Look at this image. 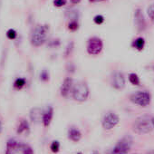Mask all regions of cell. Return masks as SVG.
<instances>
[{
	"instance_id": "d4e9b609",
	"label": "cell",
	"mask_w": 154,
	"mask_h": 154,
	"mask_svg": "<svg viewBox=\"0 0 154 154\" xmlns=\"http://www.w3.org/2000/svg\"><path fill=\"white\" fill-rule=\"evenodd\" d=\"M67 0H54V5L57 8H61L63 7L64 5H66Z\"/></svg>"
},
{
	"instance_id": "6da1fadb",
	"label": "cell",
	"mask_w": 154,
	"mask_h": 154,
	"mask_svg": "<svg viewBox=\"0 0 154 154\" xmlns=\"http://www.w3.org/2000/svg\"><path fill=\"white\" fill-rule=\"evenodd\" d=\"M153 129L151 118L149 115H141L138 117L132 123V131L137 134H147Z\"/></svg>"
},
{
	"instance_id": "e575fe53",
	"label": "cell",
	"mask_w": 154,
	"mask_h": 154,
	"mask_svg": "<svg viewBox=\"0 0 154 154\" xmlns=\"http://www.w3.org/2000/svg\"><path fill=\"white\" fill-rule=\"evenodd\" d=\"M151 69H152V70L154 71V66H151Z\"/></svg>"
},
{
	"instance_id": "7402d4cb",
	"label": "cell",
	"mask_w": 154,
	"mask_h": 154,
	"mask_svg": "<svg viewBox=\"0 0 154 154\" xmlns=\"http://www.w3.org/2000/svg\"><path fill=\"white\" fill-rule=\"evenodd\" d=\"M50 149H51V150H52L54 153H57V152L59 151V149H60V143H59V141L54 140V141L51 143Z\"/></svg>"
},
{
	"instance_id": "f546056e",
	"label": "cell",
	"mask_w": 154,
	"mask_h": 154,
	"mask_svg": "<svg viewBox=\"0 0 154 154\" xmlns=\"http://www.w3.org/2000/svg\"><path fill=\"white\" fill-rule=\"evenodd\" d=\"M80 1H81V0H72V2L73 4H78V3H80Z\"/></svg>"
},
{
	"instance_id": "1f68e13d",
	"label": "cell",
	"mask_w": 154,
	"mask_h": 154,
	"mask_svg": "<svg viewBox=\"0 0 154 154\" xmlns=\"http://www.w3.org/2000/svg\"><path fill=\"white\" fill-rule=\"evenodd\" d=\"M151 122H152V125H153V128H154V117L151 118Z\"/></svg>"
},
{
	"instance_id": "836d02e7",
	"label": "cell",
	"mask_w": 154,
	"mask_h": 154,
	"mask_svg": "<svg viewBox=\"0 0 154 154\" xmlns=\"http://www.w3.org/2000/svg\"><path fill=\"white\" fill-rule=\"evenodd\" d=\"M92 154H99V152H98L97 150H94V152H93Z\"/></svg>"
},
{
	"instance_id": "cb8c5ba5",
	"label": "cell",
	"mask_w": 154,
	"mask_h": 154,
	"mask_svg": "<svg viewBox=\"0 0 154 154\" xmlns=\"http://www.w3.org/2000/svg\"><path fill=\"white\" fill-rule=\"evenodd\" d=\"M17 34L16 30H14V29H9V30L7 32V36H8V38L11 39V40L15 39V38L17 37Z\"/></svg>"
},
{
	"instance_id": "7c38bea8",
	"label": "cell",
	"mask_w": 154,
	"mask_h": 154,
	"mask_svg": "<svg viewBox=\"0 0 154 154\" xmlns=\"http://www.w3.org/2000/svg\"><path fill=\"white\" fill-rule=\"evenodd\" d=\"M21 144L15 139H9L7 143L6 154H15L18 149H20Z\"/></svg>"
},
{
	"instance_id": "d6986e66",
	"label": "cell",
	"mask_w": 154,
	"mask_h": 154,
	"mask_svg": "<svg viewBox=\"0 0 154 154\" xmlns=\"http://www.w3.org/2000/svg\"><path fill=\"white\" fill-rule=\"evenodd\" d=\"M25 85H26V80H25L24 78H17V79L15 81V84H14V86H15V88H17V89H21V88H23Z\"/></svg>"
},
{
	"instance_id": "8992f818",
	"label": "cell",
	"mask_w": 154,
	"mask_h": 154,
	"mask_svg": "<svg viewBox=\"0 0 154 154\" xmlns=\"http://www.w3.org/2000/svg\"><path fill=\"white\" fill-rule=\"evenodd\" d=\"M103 48V43L101 38L94 36L91 37L87 42V52L91 55L99 54Z\"/></svg>"
},
{
	"instance_id": "9c48e42d",
	"label": "cell",
	"mask_w": 154,
	"mask_h": 154,
	"mask_svg": "<svg viewBox=\"0 0 154 154\" xmlns=\"http://www.w3.org/2000/svg\"><path fill=\"white\" fill-rule=\"evenodd\" d=\"M134 19H135V25L137 27V30L139 32H142L146 29V22L144 19V16L142 14V11L138 8L135 10L134 14Z\"/></svg>"
},
{
	"instance_id": "e0dca14e",
	"label": "cell",
	"mask_w": 154,
	"mask_h": 154,
	"mask_svg": "<svg viewBox=\"0 0 154 154\" xmlns=\"http://www.w3.org/2000/svg\"><path fill=\"white\" fill-rule=\"evenodd\" d=\"M129 81L130 83L132 85H140V78H139V76L137 73L135 72H131L129 74Z\"/></svg>"
},
{
	"instance_id": "4316f807",
	"label": "cell",
	"mask_w": 154,
	"mask_h": 154,
	"mask_svg": "<svg viewBox=\"0 0 154 154\" xmlns=\"http://www.w3.org/2000/svg\"><path fill=\"white\" fill-rule=\"evenodd\" d=\"M40 78H41V80H43V81H47V80L49 79V73H48V72H47L46 70H44V71L41 72V74H40Z\"/></svg>"
},
{
	"instance_id": "f1b7e54d",
	"label": "cell",
	"mask_w": 154,
	"mask_h": 154,
	"mask_svg": "<svg viewBox=\"0 0 154 154\" xmlns=\"http://www.w3.org/2000/svg\"><path fill=\"white\" fill-rule=\"evenodd\" d=\"M92 3H96V2H102V1H105V0H89Z\"/></svg>"
},
{
	"instance_id": "d6a6232c",
	"label": "cell",
	"mask_w": 154,
	"mask_h": 154,
	"mask_svg": "<svg viewBox=\"0 0 154 154\" xmlns=\"http://www.w3.org/2000/svg\"><path fill=\"white\" fill-rule=\"evenodd\" d=\"M146 154H154V151H153V150H151V151H149V152H147Z\"/></svg>"
},
{
	"instance_id": "ffe728a7",
	"label": "cell",
	"mask_w": 154,
	"mask_h": 154,
	"mask_svg": "<svg viewBox=\"0 0 154 154\" xmlns=\"http://www.w3.org/2000/svg\"><path fill=\"white\" fill-rule=\"evenodd\" d=\"M20 149H22L23 154H34L33 149H32V148H31L29 145H26V144H21Z\"/></svg>"
},
{
	"instance_id": "8fae6325",
	"label": "cell",
	"mask_w": 154,
	"mask_h": 154,
	"mask_svg": "<svg viewBox=\"0 0 154 154\" xmlns=\"http://www.w3.org/2000/svg\"><path fill=\"white\" fill-rule=\"evenodd\" d=\"M43 112H44V111L39 107L32 108L30 111V114H29L31 122L35 124L40 123L43 119Z\"/></svg>"
},
{
	"instance_id": "7a4b0ae2",
	"label": "cell",
	"mask_w": 154,
	"mask_h": 154,
	"mask_svg": "<svg viewBox=\"0 0 154 154\" xmlns=\"http://www.w3.org/2000/svg\"><path fill=\"white\" fill-rule=\"evenodd\" d=\"M72 98L77 102L83 103V102L86 101L89 96V94H90L87 84L85 82L77 83L72 87Z\"/></svg>"
},
{
	"instance_id": "4fadbf2b",
	"label": "cell",
	"mask_w": 154,
	"mask_h": 154,
	"mask_svg": "<svg viewBox=\"0 0 154 154\" xmlns=\"http://www.w3.org/2000/svg\"><path fill=\"white\" fill-rule=\"evenodd\" d=\"M53 115H54V109L52 106H47L46 109L43 112V119L42 122L45 127H48L53 120Z\"/></svg>"
},
{
	"instance_id": "4dcf8cb0",
	"label": "cell",
	"mask_w": 154,
	"mask_h": 154,
	"mask_svg": "<svg viewBox=\"0 0 154 154\" xmlns=\"http://www.w3.org/2000/svg\"><path fill=\"white\" fill-rule=\"evenodd\" d=\"M2 132V123H1V122H0V133Z\"/></svg>"
},
{
	"instance_id": "603a6c76",
	"label": "cell",
	"mask_w": 154,
	"mask_h": 154,
	"mask_svg": "<svg viewBox=\"0 0 154 154\" xmlns=\"http://www.w3.org/2000/svg\"><path fill=\"white\" fill-rule=\"evenodd\" d=\"M78 27H79L78 21H70V23L68 25V29L71 31H75L78 29Z\"/></svg>"
},
{
	"instance_id": "277c9868",
	"label": "cell",
	"mask_w": 154,
	"mask_h": 154,
	"mask_svg": "<svg viewBox=\"0 0 154 154\" xmlns=\"http://www.w3.org/2000/svg\"><path fill=\"white\" fill-rule=\"evenodd\" d=\"M132 142V138L130 135L124 136L116 143L110 154H127L131 148Z\"/></svg>"
},
{
	"instance_id": "5bb4252c",
	"label": "cell",
	"mask_w": 154,
	"mask_h": 154,
	"mask_svg": "<svg viewBox=\"0 0 154 154\" xmlns=\"http://www.w3.org/2000/svg\"><path fill=\"white\" fill-rule=\"evenodd\" d=\"M29 131H30V129H29L28 122L25 119H21L18 123L17 129V134H28Z\"/></svg>"
},
{
	"instance_id": "52a82bcc",
	"label": "cell",
	"mask_w": 154,
	"mask_h": 154,
	"mask_svg": "<svg viewBox=\"0 0 154 154\" xmlns=\"http://www.w3.org/2000/svg\"><path fill=\"white\" fill-rule=\"evenodd\" d=\"M120 122V118L119 116L112 112H107L102 122L103 127L105 130H112V128H114Z\"/></svg>"
},
{
	"instance_id": "ac0fdd59",
	"label": "cell",
	"mask_w": 154,
	"mask_h": 154,
	"mask_svg": "<svg viewBox=\"0 0 154 154\" xmlns=\"http://www.w3.org/2000/svg\"><path fill=\"white\" fill-rule=\"evenodd\" d=\"M66 17L70 21H78V11L70 10L69 12H66Z\"/></svg>"
},
{
	"instance_id": "83f0119b",
	"label": "cell",
	"mask_w": 154,
	"mask_h": 154,
	"mask_svg": "<svg viewBox=\"0 0 154 154\" xmlns=\"http://www.w3.org/2000/svg\"><path fill=\"white\" fill-rule=\"evenodd\" d=\"M72 46H73V44L72 43H71L69 45H68V47H67V50H66V56H68L70 54H71V52H72Z\"/></svg>"
},
{
	"instance_id": "3957f363",
	"label": "cell",
	"mask_w": 154,
	"mask_h": 154,
	"mask_svg": "<svg viewBox=\"0 0 154 154\" xmlns=\"http://www.w3.org/2000/svg\"><path fill=\"white\" fill-rule=\"evenodd\" d=\"M47 30L46 26H36L31 34V44L36 47L41 46L46 41Z\"/></svg>"
},
{
	"instance_id": "30bf717a",
	"label": "cell",
	"mask_w": 154,
	"mask_h": 154,
	"mask_svg": "<svg viewBox=\"0 0 154 154\" xmlns=\"http://www.w3.org/2000/svg\"><path fill=\"white\" fill-rule=\"evenodd\" d=\"M72 89V79L71 77H66L61 85L60 94L63 97H67Z\"/></svg>"
},
{
	"instance_id": "ba28073f",
	"label": "cell",
	"mask_w": 154,
	"mask_h": 154,
	"mask_svg": "<svg viewBox=\"0 0 154 154\" xmlns=\"http://www.w3.org/2000/svg\"><path fill=\"white\" fill-rule=\"evenodd\" d=\"M111 85L116 90H122L125 86V78L122 72H114L112 76L111 79Z\"/></svg>"
},
{
	"instance_id": "9a60e30c",
	"label": "cell",
	"mask_w": 154,
	"mask_h": 154,
	"mask_svg": "<svg viewBox=\"0 0 154 154\" xmlns=\"http://www.w3.org/2000/svg\"><path fill=\"white\" fill-rule=\"evenodd\" d=\"M68 137L71 140L77 142L82 139V133L78 129L71 128L68 131Z\"/></svg>"
},
{
	"instance_id": "484cf974",
	"label": "cell",
	"mask_w": 154,
	"mask_h": 154,
	"mask_svg": "<svg viewBox=\"0 0 154 154\" xmlns=\"http://www.w3.org/2000/svg\"><path fill=\"white\" fill-rule=\"evenodd\" d=\"M94 23H95V24H97V25H101V24H103V23L104 18H103V16H101V15H97L96 17H94Z\"/></svg>"
},
{
	"instance_id": "d590c367",
	"label": "cell",
	"mask_w": 154,
	"mask_h": 154,
	"mask_svg": "<svg viewBox=\"0 0 154 154\" xmlns=\"http://www.w3.org/2000/svg\"><path fill=\"white\" fill-rule=\"evenodd\" d=\"M77 154H83L82 152H78V153H77Z\"/></svg>"
},
{
	"instance_id": "2e32d148",
	"label": "cell",
	"mask_w": 154,
	"mask_h": 154,
	"mask_svg": "<svg viewBox=\"0 0 154 154\" xmlns=\"http://www.w3.org/2000/svg\"><path fill=\"white\" fill-rule=\"evenodd\" d=\"M131 46H132L133 48L137 49L138 51L143 50V48H144V46H145V40H144V38H142V37H138V38H136V39L132 42Z\"/></svg>"
},
{
	"instance_id": "44dd1931",
	"label": "cell",
	"mask_w": 154,
	"mask_h": 154,
	"mask_svg": "<svg viewBox=\"0 0 154 154\" xmlns=\"http://www.w3.org/2000/svg\"><path fill=\"white\" fill-rule=\"evenodd\" d=\"M147 13H148V16H149V19H150L151 22L154 24V4H151V5L148 8Z\"/></svg>"
},
{
	"instance_id": "5b68a950",
	"label": "cell",
	"mask_w": 154,
	"mask_h": 154,
	"mask_svg": "<svg viewBox=\"0 0 154 154\" xmlns=\"http://www.w3.org/2000/svg\"><path fill=\"white\" fill-rule=\"evenodd\" d=\"M130 100L131 102H132L137 105H140L141 107H146L150 103L151 96L150 94L148 93L147 91H140L132 94L130 96Z\"/></svg>"
}]
</instances>
